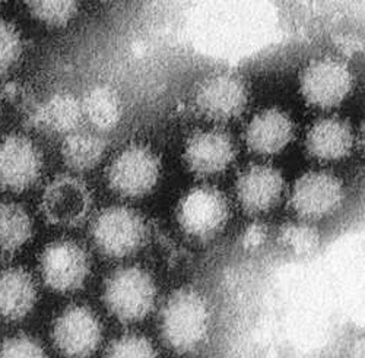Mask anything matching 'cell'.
<instances>
[{
  "label": "cell",
  "mask_w": 365,
  "mask_h": 358,
  "mask_svg": "<svg viewBox=\"0 0 365 358\" xmlns=\"http://www.w3.org/2000/svg\"><path fill=\"white\" fill-rule=\"evenodd\" d=\"M210 309L203 294L193 287L171 292L161 310V334L177 352L195 351L207 337Z\"/></svg>",
  "instance_id": "cell-1"
},
{
  "label": "cell",
  "mask_w": 365,
  "mask_h": 358,
  "mask_svg": "<svg viewBox=\"0 0 365 358\" xmlns=\"http://www.w3.org/2000/svg\"><path fill=\"white\" fill-rule=\"evenodd\" d=\"M157 284L140 266L118 267L104 284L103 300L107 310L120 322L135 323L145 319L155 306Z\"/></svg>",
  "instance_id": "cell-2"
},
{
  "label": "cell",
  "mask_w": 365,
  "mask_h": 358,
  "mask_svg": "<svg viewBox=\"0 0 365 358\" xmlns=\"http://www.w3.org/2000/svg\"><path fill=\"white\" fill-rule=\"evenodd\" d=\"M149 237V227L140 213L128 206H108L91 223V238L107 257L123 259L138 253Z\"/></svg>",
  "instance_id": "cell-3"
},
{
  "label": "cell",
  "mask_w": 365,
  "mask_h": 358,
  "mask_svg": "<svg viewBox=\"0 0 365 358\" xmlns=\"http://www.w3.org/2000/svg\"><path fill=\"white\" fill-rule=\"evenodd\" d=\"M161 158L146 145H129L107 168L108 188L121 198L138 199L154 190L161 177Z\"/></svg>",
  "instance_id": "cell-4"
},
{
  "label": "cell",
  "mask_w": 365,
  "mask_h": 358,
  "mask_svg": "<svg viewBox=\"0 0 365 358\" xmlns=\"http://www.w3.org/2000/svg\"><path fill=\"white\" fill-rule=\"evenodd\" d=\"M231 217L227 196L217 188L202 185L189 190L177 206V221L189 237L209 242L224 231Z\"/></svg>",
  "instance_id": "cell-5"
},
{
  "label": "cell",
  "mask_w": 365,
  "mask_h": 358,
  "mask_svg": "<svg viewBox=\"0 0 365 358\" xmlns=\"http://www.w3.org/2000/svg\"><path fill=\"white\" fill-rule=\"evenodd\" d=\"M40 208L48 224L76 228L86 221L93 210V195L81 178L60 174L44 189Z\"/></svg>",
  "instance_id": "cell-6"
},
{
  "label": "cell",
  "mask_w": 365,
  "mask_h": 358,
  "mask_svg": "<svg viewBox=\"0 0 365 358\" xmlns=\"http://www.w3.org/2000/svg\"><path fill=\"white\" fill-rule=\"evenodd\" d=\"M344 199L339 177L329 171H309L294 183L289 206L301 220L316 221L336 213Z\"/></svg>",
  "instance_id": "cell-7"
},
{
  "label": "cell",
  "mask_w": 365,
  "mask_h": 358,
  "mask_svg": "<svg viewBox=\"0 0 365 358\" xmlns=\"http://www.w3.org/2000/svg\"><path fill=\"white\" fill-rule=\"evenodd\" d=\"M40 271L44 284L56 292H75L81 290L89 274L88 252L73 240H56L41 253Z\"/></svg>",
  "instance_id": "cell-8"
},
{
  "label": "cell",
  "mask_w": 365,
  "mask_h": 358,
  "mask_svg": "<svg viewBox=\"0 0 365 358\" xmlns=\"http://www.w3.org/2000/svg\"><path fill=\"white\" fill-rule=\"evenodd\" d=\"M352 73L338 58L320 57L302 69L299 76L301 94L309 104L319 108H333L349 96Z\"/></svg>",
  "instance_id": "cell-9"
},
{
  "label": "cell",
  "mask_w": 365,
  "mask_h": 358,
  "mask_svg": "<svg viewBox=\"0 0 365 358\" xmlns=\"http://www.w3.org/2000/svg\"><path fill=\"white\" fill-rule=\"evenodd\" d=\"M195 107L209 121L230 122L247 107L249 89L241 76L230 72L205 78L195 91Z\"/></svg>",
  "instance_id": "cell-10"
},
{
  "label": "cell",
  "mask_w": 365,
  "mask_h": 358,
  "mask_svg": "<svg viewBox=\"0 0 365 358\" xmlns=\"http://www.w3.org/2000/svg\"><path fill=\"white\" fill-rule=\"evenodd\" d=\"M53 342L65 358H89L103 339L98 316L85 306H69L53 324Z\"/></svg>",
  "instance_id": "cell-11"
},
{
  "label": "cell",
  "mask_w": 365,
  "mask_h": 358,
  "mask_svg": "<svg viewBox=\"0 0 365 358\" xmlns=\"http://www.w3.org/2000/svg\"><path fill=\"white\" fill-rule=\"evenodd\" d=\"M43 154L40 148L21 133H11L0 142V189L22 193L41 177Z\"/></svg>",
  "instance_id": "cell-12"
},
{
  "label": "cell",
  "mask_w": 365,
  "mask_h": 358,
  "mask_svg": "<svg viewBox=\"0 0 365 358\" xmlns=\"http://www.w3.org/2000/svg\"><path fill=\"white\" fill-rule=\"evenodd\" d=\"M237 155L232 136L222 129L193 132L185 146V163L199 177L217 175L225 171Z\"/></svg>",
  "instance_id": "cell-13"
},
{
  "label": "cell",
  "mask_w": 365,
  "mask_h": 358,
  "mask_svg": "<svg viewBox=\"0 0 365 358\" xmlns=\"http://www.w3.org/2000/svg\"><path fill=\"white\" fill-rule=\"evenodd\" d=\"M235 195L242 211L249 215L269 213L282 199V173L269 164L249 165L237 177Z\"/></svg>",
  "instance_id": "cell-14"
},
{
  "label": "cell",
  "mask_w": 365,
  "mask_h": 358,
  "mask_svg": "<svg viewBox=\"0 0 365 358\" xmlns=\"http://www.w3.org/2000/svg\"><path fill=\"white\" fill-rule=\"evenodd\" d=\"M83 121L81 100L71 93H57L37 103L24 125L50 136H68L79 131Z\"/></svg>",
  "instance_id": "cell-15"
},
{
  "label": "cell",
  "mask_w": 365,
  "mask_h": 358,
  "mask_svg": "<svg viewBox=\"0 0 365 358\" xmlns=\"http://www.w3.org/2000/svg\"><path fill=\"white\" fill-rule=\"evenodd\" d=\"M295 133L291 117L279 108H266L253 116L245 131V140L252 153L273 155L281 153Z\"/></svg>",
  "instance_id": "cell-16"
},
{
  "label": "cell",
  "mask_w": 365,
  "mask_h": 358,
  "mask_svg": "<svg viewBox=\"0 0 365 358\" xmlns=\"http://www.w3.org/2000/svg\"><path fill=\"white\" fill-rule=\"evenodd\" d=\"M307 153L322 161L346 158L354 148V131L341 117H324L314 122L306 136Z\"/></svg>",
  "instance_id": "cell-17"
},
{
  "label": "cell",
  "mask_w": 365,
  "mask_h": 358,
  "mask_svg": "<svg viewBox=\"0 0 365 358\" xmlns=\"http://www.w3.org/2000/svg\"><path fill=\"white\" fill-rule=\"evenodd\" d=\"M37 285L24 267H8L0 272V319L18 322L33 312Z\"/></svg>",
  "instance_id": "cell-18"
},
{
  "label": "cell",
  "mask_w": 365,
  "mask_h": 358,
  "mask_svg": "<svg viewBox=\"0 0 365 358\" xmlns=\"http://www.w3.org/2000/svg\"><path fill=\"white\" fill-rule=\"evenodd\" d=\"M82 114L98 132H110L115 129L123 116L120 96L108 85H97L83 96Z\"/></svg>",
  "instance_id": "cell-19"
},
{
  "label": "cell",
  "mask_w": 365,
  "mask_h": 358,
  "mask_svg": "<svg viewBox=\"0 0 365 358\" xmlns=\"http://www.w3.org/2000/svg\"><path fill=\"white\" fill-rule=\"evenodd\" d=\"M33 237V220L25 208L15 202L0 203V259L15 256Z\"/></svg>",
  "instance_id": "cell-20"
},
{
  "label": "cell",
  "mask_w": 365,
  "mask_h": 358,
  "mask_svg": "<svg viewBox=\"0 0 365 358\" xmlns=\"http://www.w3.org/2000/svg\"><path fill=\"white\" fill-rule=\"evenodd\" d=\"M107 146L108 142L101 135L76 131L65 138L62 143V158L73 171H89L101 163Z\"/></svg>",
  "instance_id": "cell-21"
},
{
  "label": "cell",
  "mask_w": 365,
  "mask_h": 358,
  "mask_svg": "<svg viewBox=\"0 0 365 358\" xmlns=\"http://www.w3.org/2000/svg\"><path fill=\"white\" fill-rule=\"evenodd\" d=\"M322 237L319 230L309 223H288L279 228L278 243L292 255L306 257L317 252Z\"/></svg>",
  "instance_id": "cell-22"
},
{
  "label": "cell",
  "mask_w": 365,
  "mask_h": 358,
  "mask_svg": "<svg viewBox=\"0 0 365 358\" xmlns=\"http://www.w3.org/2000/svg\"><path fill=\"white\" fill-rule=\"evenodd\" d=\"M31 15L48 26H65L78 14V4L73 0H36L26 2Z\"/></svg>",
  "instance_id": "cell-23"
},
{
  "label": "cell",
  "mask_w": 365,
  "mask_h": 358,
  "mask_svg": "<svg viewBox=\"0 0 365 358\" xmlns=\"http://www.w3.org/2000/svg\"><path fill=\"white\" fill-rule=\"evenodd\" d=\"M22 39L18 28L0 19V76L8 75L19 62L22 56Z\"/></svg>",
  "instance_id": "cell-24"
},
{
  "label": "cell",
  "mask_w": 365,
  "mask_h": 358,
  "mask_svg": "<svg viewBox=\"0 0 365 358\" xmlns=\"http://www.w3.org/2000/svg\"><path fill=\"white\" fill-rule=\"evenodd\" d=\"M106 358H158V354L148 338L129 334L114 339L108 345Z\"/></svg>",
  "instance_id": "cell-25"
},
{
  "label": "cell",
  "mask_w": 365,
  "mask_h": 358,
  "mask_svg": "<svg viewBox=\"0 0 365 358\" xmlns=\"http://www.w3.org/2000/svg\"><path fill=\"white\" fill-rule=\"evenodd\" d=\"M0 358H47V354L36 338L22 334L2 342Z\"/></svg>",
  "instance_id": "cell-26"
},
{
  "label": "cell",
  "mask_w": 365,
  "mask_h": 358,
  "mask_svg": "<svg viewBox=\"0 0 365 358\" xmlns=\"http://www.w3.org/2000/svg\"><path fill=\"white\" fill-rule=\"evenodd\" d=\"M0 97L18 108L24 118L33 111L38 103L33 93L18 82H6L0 86Z\"/></svg>",
  "instance_id": "cell-27"
},
{
  "label": "cell",
  "mask_w": 365,
  "mask_h": 358,
  "mask_svg": "<svg viewBox=\"0 0 365 358\" xmlns=\"http://www.w3.org/2000/svg\"><path fill=\"white\" fill-rule=\"evenodd\" d=\"M269 238V228L263 223L250 224L241 234V246L247 252L260 249Z\"/></svg>",
  "instance_id": "cell-28"
}]
</instances>
